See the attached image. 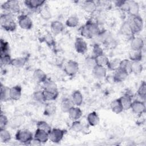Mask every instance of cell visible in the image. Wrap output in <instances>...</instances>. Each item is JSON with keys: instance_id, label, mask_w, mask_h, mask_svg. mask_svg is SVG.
Returning <instances> with one entry per match:
<instances>
[{"instance_id": "cell-1", "label": "cell", "mask_w": 146, "mask_h": 146, "mask_svg": "<svg viewBox=\"0 0 146 146\" xmlns=\"http://www.w3.org/2000/svg\"><path fill=\"white\" fill-rule=\"evenodd\" d=\"M100 30L97 23L88 20L79 28V33L82 36L86 39H92L97 36Z\"/></svg>"}, {"instance_id": "cell-2", "label": "cell", "mask_w": 146, "mask_h": 146, "mask_svg": "<svg viewBox=\"0 0 146 146\" xmlns=\"http://www.w3.org/2000/svg\"><path fill=\"white\" fill-rule=\"evenodd\" d=\"M115 3L121 10L128 13L130 17L139 15V5L135 1H117Z\"/></svg>"}, {"instance_id": "cell-3", "label": "cell", "mask_w": 146, "mask_h": 146, "mask_svg": "<svg viewBox=\"0 0 146 146\" xmlns=\"http://www.w3.org/2000/svg\"><path fill=\"white\" fill-rule=\"evenodd\" d=\"M1 26L5 30L9 32H13L17 29V23L13 18L12 14H1L0 17Z\"/></svg>"}, {"instance_id": "cell-4", "label": "cell", "mask_w": 146, "mask_h": 146, "mask_svg": "<svg viewBox=\"0 0 146 146\" xmlns=\"http://www.w3.org/2000/svg\"><path fill=\"white\" fill-rule=\"evenodd\" d=\"M15 139L23 144H30L34 139L32 132L27 129H18L15 135Z\"/></svg>"}, {"instance_id": "cell-5", "label": "cell", "mask_w": 146, "mask_h": 146, "mask_svg": "<svg viewBox=\"0 0 146 146\" xmlns=\"http://www.w3.org/2000/svg\"><path fill=\"white\" fill-rule=\"evenodd\" d=\"M1 8L10 14H18L21 11L19 3L17 0H9L5 2L2 5Z\"/></svg>"}, {"instance_id": "cell-6", "label": "cell", "mask_w": 146, "mask_h": 146, "mask_svg": "<svg viewBox=\"0 0 146 146\" xmlns=\"http://www.w3.org/2000/svg\"><path fill=\"white\" fill-rule=\"evenodd\" d=\"M128 21L130 24L133 34H137L143 30L144 26L143 20L140 15L130 17V19Z\"/></svg>"}, {"instance_id": "cell-7", "label": "cell", "mask_w": 146, "mask_h": 146, "mask_svg": "<svg viewBox=\"0 0 146 146\" xmlns=\"http://www.w3.org/2000/svg\"><path fill=\"white\" fill-rule=\"evenodd\" d=\"M79 68V66L77 62L73 60H70L65 64L64 71L68 76H73L78 73Z\"/></svg>"}, {"instance_id": "cell-8", "label": "cell", "mask_w": 146, "mask_h": 146, "mask_svg": "<svg viewBox=\"0 0 146 146\" xmlns=\"http://www.w3.org/2000/svg\"><path fill=\"white\" fill-rule=\"evenodd\" d=\"M65 131L60 128H53L48 133L49 140L54 143H59L63 138Z\"/></svg>"}, {"instance_id": "cell-9", "label": "cell", "mask_w": 146, "mask_h": 146, "mask_svg": "<svg viewBox=\"0 0 146 146\" xmlns=\"http://www.w3.org/2000/svg\"><path fill=\"white\" fill-rule=\"evenodd\" d=\"M133 113L141 116L143 114L145 113V105L144 101L139 100H135L132 101L131 108Z\"/></svg>"}, {"instance_id": "cell-10", "label": "cell", "mask_w": 146, "mask_h": 146, "mask_svg": "<svg viewBox=\"0 0 146 146\" xmlns=\"http://www.w3.org/2000/svg\"><path fill=\"white\" fill-rule=\"evenodd\" d=\"M18 23L19 27L24 30H30L33 26V21L27 14H21L18 18Z\"/></svg>"}, {"instance_id": "cell-11", "label": "cell", "mask_w": 146, "mask_h": 146, "mask_svg": "<svg viewBox=\"0 0 146 146\" xmlns=\"http://www.w3.org/2000/svg\"><path fill=\"white\" fill-rule=\"evenodd\" d=\"M74 46L76 51L80 54H84L87 51V43L82 37L76 38Z\"/></svg>"}, {"instance_id": "cell-12", "label": "cell", "mask_w": 146, "mask_h": 146, "mask_svg": "<svg viewBox=\"0 0 146 146\" xmlns=\"http://www.w3.org/2000/svg\"><path fill=\"white\" fill-rule=\"evenodd\" d=\"M34 139L38 143H45L49 140L48 133L44 131L36 128L34 135Z\"/></svg>"}, {"instance_id": "cell-13", "label": "cell", "mask_w": 146, "mask_h": 146, "mask_svg": "<svg viewBox=\"0 0 146 146\" xmlns=\"http://www.w3.org/2000/svg\"><path fill=\"white\" fill-rule=\"evenodd\" d=\"M25 5L30 10H36L44 5L46 1L43 0H26L23 1Z\"/></svg>"}, {"instance_id": "cell-14", "label": "cell", "mask_w": 146, "mask_h": 146, "mask_svg": "<svg viewBox=\"0 0 146 146\" xmlns=\"http://www.w3.org/2000/svg\"><path fill=\"white\" fill-rule=\"evenodd\" d=\"M144 46V42L141 37L133 36L130 42V47L131 50L142 51Z\"/></svg>"}, {"instance_id": "cell-15", "label": "cell", "mask_w": 146, "mask_h": 146, "mask_svg": "<svg viewBox=\"0 0 146 146\" xmlns=\"http://www.w3.org/2000/svg\"><path fill=\"white\" fill-rule=\"evenodd\" d=\"M132 97L133 95L127 92L120 98H119L123 108V110H127L130 109L132 102Z\"/></svg>"}, {"instance_id": "cell-16", "label": "cell", "mask_w": 146, "mask_h": 146, "mask_svg": "<svg viewBox=\"0 0 146 146\" xmlns=\"http://www.w3.org/2000/svg\"><path fill=\"white\" fill-rule=\"evenodd\" d=\"M50 29L52 34L54 35H57L61 33L64 29V26L63 23L59 21H53L50 25Z\"/></svg>"}, {"instance_id": "cell-17", "label": "cell", "mask_w": 146, "mask_h": 146, "mask_svg": "<svg viewBox=\"0 0 146 146\" xmlns=\"http://www.w3.org/2000/svg\"><path fill=\"white\" fill-rule=\"evenodd\" d=\"M128 75L129 74L121 68H118L115 71V73L113 76V81L116 83L123 82L127 79Z\"/></svg>"}, {"instance_id": "cell-18", "label": "cell", "mask_w": 146, "mask_h": 146, "mask_svg": "<svg viewBox=\"0 0 146 146\" xmlns=\"http://www.w3.org/2000/svg\"><path fill=\"white\" fill-rule=\"evenodd\" d=\"M22 87L19 85H16L10 88V100H18L22 95Z\"/></svg>"}, {"instance_id": "cell-19", "label": "cell", "mask_w": 146, "mask_h": 146, "mask_svg": "<svg viewBox=\"0 0 146 146\" xmlns=\"http://www.w3.org/2000/svg\"><path fill=\"white\" fill-rule=\"evenodd\" d=\"M34 79L39 83H44L47 79V76L46 74L41 69L37 68L35 69L33 72V75Z\"/></svg>"}, {"instance_id": "cell-20", "label": "cell", "mask_w": 146, "mask_h": 146, "mask_svg": "<svg viewBox=\"0 0 146 146\" xmlns=\"http://www.w3.org/2000/svg\"><path fill=\"white\" fill-rule=\"evenodd\" d=\"M67 113L69 118L72 121L78 120L82 116V111L78 106L72 107Z\"/></svg>"}, {"instance_id": "cell-21", "label": "cell", "mask_w": 146, "mask_h": 146, "mask_svg": "<svg viewBox=\"0 0 146 146\" xmlns=\"http://www.w3.org/2000/svg\"><path fill=\"white\" fill-rule=\"evenodd\" d=\"M98 5L94 1H86L83 3L82 8L87 13L92 14L97 9Z\"/></svg>"}, {"instance_id": "cell-22", "label": "cell", "mask_w": 146, "mask_h": 146, "mask_svg": "<svg viewBox=\"0 0 146 146\" xmlns=\"http://www.w3.org/2000/svg\"><path fill=\"white\" fill-rule=\"evenodd\" d=\"M119 31L121 35L126 36H133L134 35L130 24L128 21L123 22L120 27Z\"/></svg>"}, {"instance_id": "cell-23", "label": "cell", "mask_w": 146, "mask_h": 146, "mask_svg": "<svg viewBox=\"0 0 146 146\" xmlns=\"http://www.w3.org/2000/svg\"><path fill=\"white\" fill-rule=\"evenodd\" d=\"M94 76L97 79H102L106 76L107 70L106 67L96 65L92 70Z\"/></svg>"}, {"instance_id": "cell-24", "label": "cell", "mask_w": 146, "mask_h": 146, "mask_svg": "<svg viewBox=\"0 0 146 146\" xmlns=\"http://www.w3.org/2000/svg\"><path fill=\"white\" fill-rule=\"evenodd\" d=\"M71 99L74 106L78 107L82 104L83 101V96L80 91L75 90L72 93Z\"/></svg>"}, {"instance_id": "cell-25", "label": "cell", "mask_w": 146, "mask_h": 146, "mask_svg": "<svg viewBox=\"0 0 146 146\" xmlns=\"http://www.w3.org/2000/svg\"><path fill=\"white\" fill-rule=\"evenodd\" d=\"M87 120L90 126L94 127L97 125L100 122V118L98 114L95 111L90 112L87 117Z\"/></svg>"}, {"instance_id": "cell-26", "label": "cell", "mask_w": 146, "mask_h": 146, "mask_svg": "<svg viewBox=\"0 0 146 146\" xmlns=\"http://www.w3.org/2000/svg\"><path fill=\"white\" fill-rule=\"evenodd\" d=\"M41 42H44L49 47H54L55 46V40L52 33L47 32L41 38Z\"/></svg>"}, {"instance_id": "cell-27", "label": "cell", "mask_w": 146, "mask_h": 146, "mask_svg": "<svg viewBox=\"0 0 146 146\" xmlns=\"http://www.w3.org/2000/svg\"><path fill=\"white\" fill-rule=\"evenodd\" d=\"M110 108L112 111L116 114H119L123 111V108L119 98L116 99L111 102Z\"/></svg>"}, {"instance_id": "cell-28", "label": "cell", "mask_w": 146, "mask_h": 146, "mask_svg": "<svg viewBox=\"0 0 146 146\" xmlns=\"http://www.w3.org/2000/svg\"><path fill=\"white\" fill-rule=\"evenodd\" d=\"M129 59L132 62H140L143 58L142 51L131 50L128 53Z\"/></svg>"}, {"instance_id": "cell-29", "label": "cell", "mask_w": 146, "mask_h": 146, "mask_svg": "<svg viewBox=\"0 0 146 146\" xmlns=\"http://www.w3.org/2000/svg\"><path fill=\"white\" fill-rule=\"evenodd\" d=\"M74 106V104L71 98H65L62 100L60 103V108L62 111L65 113H67L68 111Z\"/></svg>"}, {"instance_id": "cell-30", "label": "cell", "mask_w": 146, "mask_h": 146, "mask_svg": "<svg viewBox=\"0 0 146 146\" xmlns=\"http://www.w3.org/2000/svg\"><path fill=\"white\" fill-rule=\"evenodd\" d=\"M27 60H28V58L25 56L15 58L12 59L11 65L15 68H22L25 65Z\"/></svg>"}, {"instance_id": "cell-31", "label": "cell", "mask_w": 146, "mask_h": 146, "mask_svg": "<svg viewBox=\"0 0 146 146\" xmlns=\"http://www.w3.org/2000/svg\"><path fill=\"white\" fill-rule=\"evenodd\" d=\"M1 100L2 102H7L10 100V88L7 86L1 84V91H0Z\"/></svg>"}, {"instance_id": "cell-32", "label": "cell", "mask_w": 146, "mask_h": 146, "mask_svg": "<svg viewBox=\"0 0 146 146\" xmlns=\"http://www.w3.org/2000/svg\"><path fill=\"white\" fill-rule=\"evenodd\" d=\"M24 122L25 118L23 116L18 115L11 118L10 121H9V123L12 128H17L21 126Z\"/></svg>"}, {"instance_id": "cell-33", "label": "cell", "mask_w": 146, "mask_h": 146, "mask_svg": "<svg viewBox=\"0 0 146 146\" xmlns=\"http://www.w3.org/2000/svg\"><path fill=\"white\" fill-rule=\"evenodd\" d=\"M132 62V61H131ZM143 67L140 62H132L130 68V73L135 75H139L141 73Z\"/></svg>"}, {"instance_id": "cell-34", "label": "cell", "mask_w": 146, "mask_h": 146, "mask_svg": "<svg viewBox=\"0 0 146 146\" xmlns=\"http://www.w3.org/2000/svg\"><path fill=\"white\" fill-rule=\"evenodd\" d=\"M56 111V105L52 102L48 103L44 106L43 114L44 115H46V116H51L55 113Z\"/></svg>"}, {"instance_id": "cell-35", "label": "cell", "mask_w": 146, "mask_h": 146, "mask_svg": "<svg viewBox=\"0 0 146 146\" xmlns=\"http://www.w3.org/2000/svg\"><path fill=\"white\" fill-rule=\"evenodd\" d=\"M94 57H95L96 64L98 66L106 67L108 65V63L110 61L108 58L104 54L98 55L96 56H94Z\"/></svg>"}, {"instance_id": "cell-36", "label": "cell", "mask_w": 146, "mask_h": 146, "mask_svg": "<svg viewBox=\"0 0 146 146\" xmlns=\"http://www.w3.org/2000/svg\"><path fill=\"white\" fill-rule=\"evenodd\" d=\"M33 98L35 101L39 103H44L46 102L43 90L35 91L33 94Z\"/></svg>"}, {"instance_id": "cell-37", "label": "cell", "mask_w": 146, "mask_h": 146, "mask_svg": "<svg viewBox=\"0 0 146 146\" xmlns=\"http://www.w3.org/2000/svg\"><path fill=\"white\" fill-rule=\"evenodd\" d=\"M46 101L55 100L59 95V91H47L43 90Z\"/></svg>"}, {"instance_id": "cell-38", "label": "cell", "mask_w": 146, "mask_h": 146, "mask_svg": "<svg viewBox=\"0 0 146 146\" xmlns=\"http://www.w3.org/2000/svg\"><path fill=\"white\" fill-rule=\"evenodd\" d=\"M43 90L47 91H57L58 87L55 82L51 79H47L43 83Z\"/></svg>"}, {"instance_id": "cell-39", "label": "cell", "mask_w": 146, "mask_h": 146, "mask_svg": "<svg viewBox=\"0 0 146 146\" xmlns=\"http://www.w3.org/2000/svg\"><path fill=\"white\" fill-rule=\"evenodd\" d=\"M11 139V134L6 128H0V139L2 143H7Z\"/></svg>"}, {"instance_id": "cell-40", "label": "cell", "mask_w": 146, "mask_h": 146, "mask_svg": "<svg viewBox=\"0 0 146 146\" xmlns=\"http://www.w3.org/2000/svg\"><path fill=\"white\" fill-rule=\"evenodd\" d=\"M79 20L78 17L75 15H72L69 17L67 19L65 23L67 27L73 28L78 26V25H79Z\"/></svg>"}, {"instance_id": "cell-41", "label": "cell", "mask_w": 146, "mask_h": 146, "mask_svg": "<svg viewBox=\"0 0 146 146\" xmlns=\"http://www.w3.org/2000/svg\"><path fill=\"white\" fill-rule=\"evenodd\" d=\"M137 94L139 97L141 99L143 100H145L146 98V83L145 81H142L140 83L137 91Z\"/></svg>"}, {"instance_id": "cell-42", "label": "cell", "mask_w": 146, "mask_h": 146, "mask_svg": "<svg viewBox=\"0 0 146 146\" xmlns=\"http://www.w3.org/2000/svg\"><path fill=\"white\" fill-rule=\"evenodd\" d=\"M12 58L9 53L2 54L0 55V60L1 66H9L11 65L12 62Z\"/></svg>"}, {"instance_id": "cell-43", "label": "cell", "mask_w": 146, "mask_h": 146, "mask_svg": "<svg viewBox=\"0 0 146 146\" xmlns=\"http://www.w3.org/2000/svg\"><path fill=\"white\" fill-rule=\"evenodd\" d=\"M120 60H121L120 59L117 58L112 59L109 61L107 67L110 70L115 71L119 68Z\"/></svg>"}, {"instance_id": "cell-44", "label": "cell", "mask_w": 146, "mask_h": 146, "mask_svg": "<svg viewBox=\"0 0 146 146\" xmlns=\"http://www.w3.org/2000/svg\"><path fill=\"white\" fill-rule=\"evenodd\" d=\"M39 13H40V17L44 20H46V21L49 20L51 17V12L49 10V8L47 6H42L41 9H40Z\"/></svg>"}, {"instance_id": "cell-45", "label": "cell", "mask_w": 146, "mask_h": 146, "mask_svg": "<svg viewBox=\"0 0 146 146\" xmlns=\"http://www.w3.org/2000/svg\"><path fill=\"white\" fill-rule=\"evenodd\" d=\"M131 62H132L128 59H124L123 60H121L119 68H121L125 71L126 72H127L128 74H129Z\"/></svg>"}, {"instance_id": "cell-46", "label": "cell", "mask_w": 146, "mask_h": 146, "mask_svg": "<svg viewBox=\"0 0 146 146\" xmlns=\"http://www.w3.org/2000/svg\"><path fill=\"white\" fill-rule=\"evenodd\" d=\"M36 128L42 129L45 132H47L48 133H50L51 130L52 129L51 126L49 125L48 123L45 121H39L36 123Z\"/></svg>"}, {"instance_id": "cell-47", "label": "cell", "mask_w": 146, "mask_h": 146, "mask_svg": "<svg viewBox=\"0 0 146 146\" xmlns=\"http://www.w3.org/2000/svg\"><path fill=\"white\" fill-rule=\"evenodd\" d=\"M84 65L88 69L92 70L96 65L95 57L94 56H89L86 58L84 60Z\"/></svg>"}, {"instance_id": "cell-48", "label": "cell", "mask_w": 146, "mask_h": 146, "mask_svg": "<svg viewBox=\"0 0 146 146\" xmlns=\"http://www.w3.org/2000/svg\"><path fill=\"white\" fill-rule=\"evenodd\" d=\"M71 129L74 132H81L84 130V127L80 121H79V120H75L72 121L71 125Z\"/></svg>"}, {"instance_id": "cell-49", "label": "cell", "mask_w": 146, "mask_h": 146, "mask_svg": "<svg viewBox=\"0 0 146 146\" xmlns=\"http://www.w3.org/2000/svg\"><path fill=\"white\" fill-rule=\"evenodd\" d=\"M0 50H1V54L9 53V50H10L9 44L7 42L5 41L2 39H1Z\"/></svg>"}, {"instance_id": "cell-50", "label": "cell", "mask_w": 146, "mask_h": 146, "mask_svg": "<svg viewBox=\"0 0 146 146\" xmlns=\"http://www.w3.org/2000/svg\"><path fill=\"white\" fill-rule=\"evenodd\" d=\"M9 123V120L7 117L2 112L0 115V128H5Z\"/></svg>"}, {"instance_id": "cell-51", "label": "cell", "mask_w": 146, "mask_h": 146, "mask_svg": "<svg viewBox=\"0 0 146 146\" xmlns=\"http://www.w3.org/2000/svg\"><path fill=\"white\" fill-rule=\"evenodd\" d=\"M103 51L102 48L100 46V45L98 44H95L94 47H93V56H96L98 55L103 54Z\"/></svg>"}]
</instances>
